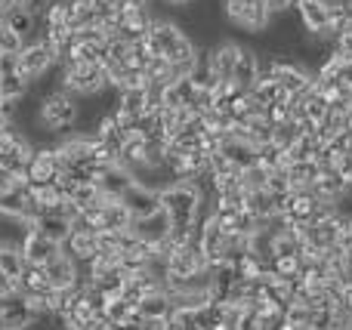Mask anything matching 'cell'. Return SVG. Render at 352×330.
<instances>
[{
  "label": "cell",
  "mask_w": 352,
  "mask_h": 330,
  "mask_svg": "<svg viewBox=\"0 0 352 330\" xmlns=\"http://www.w3.org/2000/svg\"><path fill=\"white\" fill-rule=\"evenodd\" d=\"M309 315H312V309L303 306V303H291V306L285 309V321H287V325H309Z\"/></svg>",
  "instance_id": "obj_27"
},
{
  "label": "cell",
  "mask_w": 352,
  "mask_h": 330,
  "mask_svg": "<svg viewBox=\"0 0 352 330\" xmlns=\"http://www.w3.org/2000/svg\"><path fill=\"white\" fill-rule=\"evenodd\" d=\"M201 201H204V195H201V189L195 182H186V179H176V182H167L164 189H161V207L167 210V216H170V238L173 241H186L188 232H192V226L201 220Z\"/></svg>",
  "instance_id": "obj_1"
},
{
  "label": "cell",
  "mask_w": 352,
  "mask_h": 330,
  "mask_svg": "<svg viewBox=\"0 0 352 330\" xmlns=\"http://www.w3.org/2000/svg\"><path fill=\"white\" fill-rule=\"evenodd\" d=\"M43 272H47L50 284H53L56 290H74L80 284V263L74 257H68L65 250L56 253V257L43 266Z\"/></svg>",
  "instance_id": "obj_9"
},
{
  "label": "cell",
  "mask_w": 352,
  "mask_h": 330,
  "mask_svg": "<svg viewBox=\"0 0 352 330\" xmlns=\"http://www.w3.org/2000/svg\"><path fill=\"white\" fill-rule=\"evenodd\" d=\"M297 19L300 28L309 31L312 37H324L331 40V6L324 0H297Z\"/></svg>",
  "instance_id": "obj_6"
},
{
  "label": "cell",
  "mask_w": 352,
  "mask_h": 330,
  "mask_svg": "<svg viewBox=\"0 0 352 330\" xmlns=\"http://www.w3.org/2000/svg\"><path fill=\"white\" fill-rule=\"evenodd\" d=\"M16 6V0H0V12H6V10H12Z\"/></svg>",
  "instance_id": "obj_31"
},
{
  "label": "cell",
  "mask_w": 352,
  "mask_h": 330,
  "mask_svg": "<svg viewBox=\"0 0 352 330\" xmlns=\"http://www.w3.org/2000/svg\"><path fill=\"white\" fill-rule=\"evenodd\" d=\"M56 176H59V167H56V148L53 145L34 148V154H31L28 164H25V179H28V185L53 182Z\"/></svg>",
  "instance_id": "obj_11"
},
{
  "label": "cell",
  "mask_w": 352,
  "mask_h": 330,
  "mask_svg": "<svg viewBox=\"0 0 352 330\" xmlns=\"http://www.w3.org/2000/svg\"><path fill=\"white\" fill-rule=\"evenodd\" d=\"M0 330H6V325H3V318H0Z\"/></svg>",
  "instance_id": "obj_32"
},
{
  "label": "cell",
  "mask_w": 352,
  "mask_h": 330,
  "mask_svg": "<svg viewBox=\"0 0 352 330\" xmlns=\"http://www.w3.org/2000/svg\"><path fill=\"white\" fill-rule=\"evenodd\" d=\"M56 65H59V53H56V47L43 34L25 40V47L19 49V74H22L28 84L43 80Z\"/></svg>",
  "instance_id": "obj_4"
},
{
  "label": "cell",
  "mask_w": 352,
  "mask_h": 330,
  "mask_svg": "<svg viewBox=\"0 0 352 330\" xmlns=\"http://www.w3.org/2000/svg\"><path fill=\"white\" fill-rule=\"evenodd\" d=\"M164 263H167V278H192V275H198V272L210 269L204 253H201V247H192V244H186V241L173 247Z\"/></svg>",
  "instance_id": "obj_5"
},
{
  "label": "cell",
  "mask_w": 352,
  "mask_h": 330,
  "mask_svg": "<svg viewBox=\"0 0 352 330\" xmlns=\"http://www.w3.org/2000/svg\"><path fill=\"white\" fill-rule=\"evenodd\" d=\"M136 315V303H130V300H111L109 306H105V321L109 325H124V321H130Z\"/></svg>",
  "instance_id": "obj_23"
},
{
  "label": "cell",
  "mask_w": 352,
  "mask_h": 330,
  "mask_svg": "<svg viewBox=\"0 0 352 330\" xmlns=\"http://www.w3.org/2000/svg\"><path fill=\"white\" fill-rule=\"evenodd\" d=\"M170 216H167L164 207H158L155 213L148 216H140V220H133V226H130V232H133V238L146 241V244H161L164 238H170Z\"/></svg>",
  "instance_id": "obj_10"
},
{
  "label": "cell",
  "mask_w": 352,
  "mask_h": 330,
  "mask_svg": "<svg viewBox=\"0 0 352 330\" xmlns=\"http://www.w3.org/2000/svg\"><path fill=\"white\" fill-rule=\"evenodd\" d=\"M99 232H80V228H72L68 232V238L62 241V250L68 253V257H74L80 266L90 263L93 257L99 253V241H96Z\"/></svg>",
  "instance_id": "obj_12"
},
{
  "label": "cell",
  "mask_w": 352,
  "mask_h": 330,
  "mask_svg": "<svg viewBox=\"0 0 352 330\" xmlns=\"http://www.w3.org/2000/svg\"><path fill=\"white\" fill-rule=\"evenodd\" d=\"M50 3H53V0H16V6H22V10L28 12V16L34 19L37 25H41L43 19H47V12H50Z\"/></svg>",
  "instance_id": "obj_26"
},
{
  "label": "cell",
  "mask_w": 352,
  "mask_h": 330,
  "mask_svg": "<svg viewBox=\"0 0 352 330\" xmlns=\"http://www.w3.org/2000/svg\"><path fill=\"white\" fill-rule=\"evenodd\" d=\"M285 170H287V179H291V189H309L322 176L316 161H291V164H285Z\"/></svg>",
  "instance_id": "obj_18"
},
{
  "label": "cell",
  "mask_w": 352,
  "mask_h": 330,
  "mask_svg": "<svg viewBox=\"0 0 352 330\" xmlns=\"http://www.w3.org/2000/svg\"><path fill=\"white\" fill-rule=\"evenodd\" d=\"M244 210L254 213L260 222H266L269 216L275 213V198L269 195L266 189H254V191H244Z\"/></svg>",
  "instance_id": "obj_19"
},
{
  "label": "cell",
  "mask_w": 352,
  "mask_h": 330,
  "mask_svg": "<svg viewBox=\"0 0 352 330\" xmlns=\"http://www.w3.org/2000/svg\"><path fill=\"white\" fill-rule=\"evenodd\" d=\"M260 226H263V222L256 220L254 213H248V210H244V207L238 210V213H235V220H232V232H235V235H244V238H250V235H254Z\"/></svg>",
  "instance_id": "obj_25"
},
{
  "label": "cell",
  "mask_w": 352,
  "mask_h": 330,
  "mask_svg": "<svg viewBox=\"0 0 352 330\" xmlns=\"http://www.w3.org/2000/svg\"><path fill=\"white\" fill-rule=\"evenodd\" d=\"M300 136H303V130H300V123L294 121V117H285V121H275L272 123V145L281 148V152H287V148H291Z\"/></svg>",
  "instance_id": "obj_20"
},
{
  "label": "cell",
  "mask_w": 352,
  "mask_h": 330,
  "mask_svg": "<svg viewBox=\"0 0 352 330\" xmlns=\"http://www.w3.org/2000/svg\"><path fill=\"white\" fill-rule=\"evenodd\" d=\"M121 201L127 204V210L133 213V220H140V216H148V213H155V210L161 207V191L155 189V185L133 179L130 189L121 195Z\"/></svg>",
  "instance_id": "obj_8"
},
{
  "label": "cell",
  "mask_w": 352,
  "mask_h": 330,
  "mask_svg": "<svg viewBox=\"0 0 352 330\" xmlns=\"http://www.w3.org/2000/svg\"><path fill=\"white\" fill-rule=\"evenodd\" d=\"M260 80V56L254 53V49L244 47L241 56H238L235 68H232V84L241 86V90H250V86Z\"/></svg>",
  "instance_id": "obj_15"
},
{
  "label": "cell",
  "mask_w": 352,
  "mask_h": 330,
  "mask_svg": "<svg viewBox=\"0 0 352 330\" xmlns=\"http://www.w3.org/2000/svg\"><path fill=\"white\" fill-rule=\"evenodd\" d=\"M3 16V22L10 25L12 31H16L22 40H31V34H34V28H37V22L28 16V12L22 10V6H12V10H6V12H0Z\"/></svg>",
  "instance_id": "obj_21"
},
{
  "label": "cell",
  "mask_w": 352,
  "mask_h": 330,
  "mask_svg": "<svg viewBox=\"0 0 352 330\" xmlns=\"http://www.w3.org/2000/svg\"><path fill=\"white\" fill-rule=\"evenodd\" d=\"M167 6H179V10H186V6H192V3H198V0H164Z\"/></svg>",
  "instance_id": "obj_29"
},
{
  "label": "cell",
  "mask_w": 352,
  "mask_h": 330,
  "mask_svg": "<svg viewBox=\"0 0 352 330\" xmlns=\"http://www.w3.org/2000/svg\"><path fill=\"white\" fill-rule=\"evenodd\" d=\"M25 257L22 247H19L16 238H3L0 241V281H16L19 275L25 272Z\"/></svg>",
  "instance_id": "obj_13"
},
{
  "label": "cell",
  "mask_w": 352,
  "mask_h": 330,
  "mask_svg": "<svg viewBox=\"0 0 352 330\" xmlns=\"http://www.w3.org/2000/svg\"><path fill=\"white\" fill-rule=\"evenodd\" d=\"M266 191H269L272 198H281V195H287V191H294L285 167H275V170L266 173Z\"/></svg>",
  "instance_id": "obj_24"
},
{
  "label": "cell",
  "mask_w": 352,
  "mask_h": 330,
  "mask_svg": "<svg viewBox=\"0 0 352 330\" xmlns=\"http://www.w3.org/2000/svg\"><path fill=\"white\" fill-rule=\"evenodd\" d=\"M136 312L148 321H167L173 312V303L167 290H155V294H146L140 303H136Z\"/></svg>",
  "instance_id": "obj_16"
},
{
  "label": "cell",
  "mask_w": 352,
  "mask_h": 330,
  "mask_svg": "<svg viewBox=\"0 0 352 330\" xmlns=\"http://www.w3.org/2000/svg\"><path fill=\"white\" fill-rule=\"evenodd\" d=\"M19 247H22V257H25V263H28V266H47L50 259L56 257V253H62L59 241L41 235L37 228H28V232H22V238H19Z\"/></svg>",
  "instance_id": "obj_7"
},
{
  "label": "cell",
  "mask_w": 352,
  "mask_h": 330,
  "mask_svg": "<svg viewBox=\"0 0 352 330\" xmlns=\"http://www.w3.org/2000/svg\"><path fill=\"white\" fill-rule=\"evenodd\" d=\"M34 121H37V127H41L43 133L56 136V139L65 136V133H72V130L78 127V121H80L78 96H72V93L62 90V86H53V90L43 93V99L37 102Z\"/></svg>",
  "instance_id": "obj_2"
},
{
  "label": "cell",
  "mask_w": 352,
  "mask_h": 330,
  "mask_svg": "<svg viewBox=\"0 0 352 330\" xmlns=\"http://www.w3.org/2000/svg\"><path fill=\"white\" fill-rule=\"evenodd\" d=\"M28 228H37L41 235H47V238H53V241H59L62 244V241L68 238V232H72V220L56 216V213H41ZM28 228H25V232H28Z\"/></svg>",
  "instance_id": "obj_17"
},
{
  "label": "cell",
  "mask_w": 352,
  "mask_h": 330,
  "mask_svg": "<svg viewBox=\"0 0 352 330\" xmlns=\"http://www.w3.org/2000/svg\"><path fill=\"white\" fill-rule=\"evenodd\" d=\"M349 191H352V182H349Z\"/></svg>",
  "instance_id": "obj_33"
},
{
  "label": "cell",
  "mask_w": 352,
  "mask_h": 330,
  "mask_svg": "<svg viewBox=\"0 0 352 330\" xmlns=\"http://www.w3.org/2000/svg\"><path fill=\"white\" fill-rule=\"evenodd\" d=\"M275 278H285V281H303L300 278V257H275L269 263Z\"/></svg>",
  "instance_id": "obj_22"
},
{
  "label": "cell",
  "mask_w": 352,
  "mask_h": 330,
  "mask_svg": "<svg viewBox=\"0 0 352 330\" xmlns=\"http://www.w3.org/2000/svg\"><path fill=\"white\" fill-rule=\"evenodd\" d=\"M266 6H269V12H272V16H281V12L294 10V6H297V0H266Z\"/></svg>",
  "instance_id": "obj_28"
},
{
  "label": "cell",
  "mask_w": 352,
  "mask_h": 330,
  "mask_svg": "<svg viewBox=\"0 0 352 330\" xmlns=\"http://www.w3.org/2000/svg\"><path fill=\"white\" fill-rule=\"evenodd\" d=\"M278 330H312L309 325H287V321H285V325H281Z\"/></svg>",
  "instance_id": "obj_30"
},
{
  "label": "cell",
  "mask_w": 352,
  "mask_h": 330,
  "mask_svg": "<svg viewBox=\"0 0 352 330\" xmlns=\"http://www.w3.org/2000/svg\"><path fill=\"white\" fill-rule=\"evenodd\" d=\"M309 191L316 195V201H331V204H337L343 195L349 191V182L340 176L337 170H331V173H322V176L316 179V182L309 185Z\"/></svg>",
  "instance_id": "obj_14"
},
{
  "label": "cell",
  "mask_w": 352,
  "mask_h": 330,
  "mask_svg": "<svg viewBox=\"0 0 352 330\" xmlns=\"http://www.w3.org/2000/svg\"><path fill=\"white\" fill-rule=\"evenodd\" d=\"M59 86L68 90L72 96H99L102 90H109L102 62H65L59 59Z\"/></svg>",
  "instance_id": "obj_3"
}]
</instances>
